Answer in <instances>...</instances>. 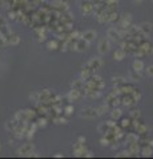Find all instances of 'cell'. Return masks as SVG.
I'll use <instances>...</instances> for the list:
<instances>
[{
	"label": "cell",
	"mask_w": 153,
	"mask_h": 159,
	"mask_svg": "<svg viewBox=\"0 0 153 159\" xmlns=\"http://www.w3.org/2000/svg\"><path fill=\"white\" fill-rule=\"evenodd\" d=\"M151 147H153V141H152V142H151Z\"/></svg>",
	"instance_id": "cell-34"
},
{
	"label": "cell",
	"mask_w": 153,
	"mask_h": 159,
	"mask_svg": "<svg viewBox=\"0 0 153 159\" xmlns=\"http://www.w3.org/2000/svg\"><path fill=\"white\" fill-rule=\"evenodd\" d=\"M72 88L76 90H81L83 88H84V82L81 81V80H79V81H75L73 84H72Z\"/></svg>",
	"instance_id": "cell-18"
},
{
	"label": "cell",
	"mask_w": 153,
	"mask_h": 159,
	"mask_svg": "<svg viewBox=\"0 0 153 159\" xmlns=\"http://www.w3.org/2000/svg\"><path fill=\"white\" fill-rule=\"evenodd\" d=\"M51 6L53 7V8H56V10H63V11H67L68 10V4H67L65 2H61V0H57V2H53Z\"/></svg>",
	"instance_id": "cell-6"
},
{
	"label": "cell",
	"mask_w": 153,
	"mask_h": 159,
	"mask_svg": "<svg viewBox=\"0 0 153 159\" xmlns=\"http://www.w3.org/2000/svg\"><path fill=\"white\" fill-rule=\"evenodd\" d=\"M65 113H67V114H71V113H72V106H68V108L65 109Z\"/></svg>",
	"instance_id": "cell-30"
},
{
	"label": "cell",
	"mask_w": 153,
	"mask_h": 159,
	"mask_svg": "<svg viewBox=\"0 0 153 159\" xmlns=\"http://www.w3.org/2000/svg\"><path fill=\"white\" fill-rule=\"evenodd\" d=\"M16 126H17V119H16V118H15V119H12V121H8V122H7V125H6L7 129H15Z\"/></svg>",
	"instance_id": "cell-20"
},
{
	"label": "cell",
	"mask_w": 153,
	"mask_h": 159,
	"mask_svg": "<svg viewBox=\"0 0 153 159\" xmlns=\"http://www.w3.org/2000/svg\"><path fill=\"white\" fill-rule=\"evenodd\" d=\"M81 11L84 12V15H89V13L93 12V4L92 3H84Z\"/></svg>",
	"instance_id": "cell-13"
},
{
	"label": "cell",
	"mask_w": 153,
	"mask_h": 159,
	"mask_svg": "<svg viewBox=\"0 0 153 159\" xmlns=\"http://www.w3.org/2000/svg\"><path fill=\"white\" fill-rule=\"evenodd\" d=\"M6 41H7V44H11V45H16V44L20 41V37L16 36V35H7Z\"/></svg>",
	"instance_id": "cell-9"
},
{
	"label": "cell",
	"mask_w": 153,
	"mask_h": 159,
	"mask_svg": "<svg viewBox=\"0 0 153 159\" xmlns=\"http://www.w3.org/2000/svg\"><path fill=\"white\" fill-rule=\"evenodd\" d=\"M134 2H137V3H141V2H142V0H134Z\"/></svg>",
	"instance_id": "cell-33"
},
{
	"label": "cell",
	"mask_w": 153,
	"mask_h": 159,
	"mask_svg": "<svg viewBox=\"0 0 153 159\" xmlns=\"http://www.w3.org/2000/svg\"><path fill=\"white\" fill-rule=\"evenodd\" d=\"M133 69H134V72H141L144 69V63L141 60H134L133 61Z\"/></svg>",
	"instance_id": "cell-15"
},
{
	"label": "cell",
	"mask_w": 153,
	"mask_h": 159,
	"mask_svg": "<svg viewBox=\"0 0 153 159\" xmlns=\"http://www.w3.org/2000/svg\"><path fill=\"white\" fill-rule=\"evenodd\" d=\"M137 131L140 132V134H145L148 131V127L145 125H137Z\"/></svg>",
	"instance_id": "cell-23"
},
{
	"label": "cell",
	"mask_w": 153,
	"mask_h": 159,
	"mask_svg": "<svg viewBox=\"0 0 153 159\" xmlns=\"http://www.w3.org/2000/svg\"><path fill=\"white\" fill-rule=\"evenodd\" d=\"M125 57V51H124V48H120V49H117L115 52V59L117 60V61H121Z\"/></svg>",
	"instance_id": "cell-16"
},
{
	"label": "cell",
	"mask_w": 153,
	"mask_h": 159,
	"mask_svg": "<svg viewBox=\"0 0 153 159\" xmlns=\"http://www.w3.org/2000/svg\"><path fill=\"white\" fill-rule=\"evenodd\" d=\"M138 49H140L144 55H146V53H152L153 52V47L149 43H144L142 45H140L138 47Z\"/></svg>",
	"instance_id": "cell-11"
},
{
	"label": "cell",
	"mask_w": 153,
	"mask_h": 159,
	"mask_svg": "<svg viewBox=\"0 0 153 159\" xmlns=\"http://www.w3.org/2000/svg\"><path fill=\"white\" fill-rule=\"evenodd\" d=\"M132 117L133 118H138V117H140V113H138V112H133L132 113Z\"/></svg>",
	"instance_id": "cell-29"
},
{
	"label": "cell",
	"mask_w": 153,
	"mask_h": 159,
	"mask_svg": "<svg viewBox=\"0 0 153 159\" xmlns=\"http://www.w3.org/2000/svg\"><path fill=\"white\" fill-rule=\"evenodd\" d=\"M121 125H123L124 127L125 126H129V119H123V123H121Z\"/></svg>",
	"instance_id": "cell-28"
},
{
	"label": "cell",
	"mask_w": 153,
	"mask_h": 159,
	"mask_svg": "<svg viewBox=\"0 0 153 159\" xmlns=\"http://www.w3.org/2000/svg\"><path fill=\"white\" fill-rule=\"evenodd\" d=\"M15 118L17 119V122H25L27 119H28V116H27V112H19V113H16V116Z\"/></svg>",
	"instance_id": "cell-14"
},
{
	"label": "cell",
	"mask_w": 153,
	"mask_h": 159,
	"mask_svg": "<svg viewBox=\"0 0 153 159\" xmlns=\"http://www.w3.org/2000/svg\"><path fill=\"white\" fill-rule=\"evenodd\" d=\"M48 48L49 49H52V51L57 49V43L56 41H48Z\"/></svg>",
	"instance_id": "cell-24"
},
{
	"label": "cell",
	"mask_w": 153,
	"mask_h": 159,
	"mask_svg": "<svg viewBox=\"0 0 153 159\" xmlns=\"http://www.w3.org/2000/svg\"><path fill=\"white\" fill-rule=\"evenodd\" d=\"M88 44H89L88 41H85L84 39H81V40H79V41L76 43L75 48H76V51H77V52H83V51H85V49H87Z\"/></svg>",
	"instance_id": "cell-7"
},
{
	"label": "cell",
	"mask_w": 153,
	"mask_h": 159,
	"mask_svg": "<svg viewBox=\"0 0 153 159\" xmlns=\"http://www.w3.org/2000/svg\"><path fill=\"white\" fill-rule=\"evenodd\" d=\"M98 113H97V109H93V108H85L81 110V117L84 118H94L97 117Z\"/></svg>",
	"instance_id": "cell-1"
},
{
	"label": "cell",
	"mask_w": 153,
	"mask_h": 159,
	"mask_svg": "<svg viewBox=\"0 0 153 159\" xmlns=\"http://www.w3.org/2000/svg\"><path fill=\"white\" fill-rule=\"evenodd\" d=\"M127 142L129 145H132V143H137V137L136 135H133V134H129L127 137Z\"/></svg>",
	"instance_id": "cell-21"
},
{
	"label": "cell",
	"mask_w": 153,
	"mask_h": 159,
	"mask_svg": "<svg viewBox=\"0 0 153 159\" xmlns=\"http://www.w3.org/2000/svg\"><path fill=\"white\" fill-rule=\"evenodd\" d=\"M141 153H142L144 157H151L152 155V147H144Z\"/></svg>",
	"instance_id": "cell-22"
},
{
	"label": "cell",
	"mask_w": 153,
	"mask_h": 159,
	"mask_svg": "<svg viewBox=\"0 0 153 159\" xmlns=\"http://www.w3.org/2000/svg\"><path fill=\"white\" fill-rule=\"evenodd\" d=\"M33 150V146L31 143H25L24 146H21V147L19 149V154L20 155H29L31 153H32Z\"/></svg>",
	"instance_id": "cell-4"
},
{
	"label": "cell",
	"mask_w": 153,
	"mask_h": 159,
	"mask_svg": "<svg viewBox=\"0 0 153 159\" xmlns=\"http://www.w3.org/2000/svg\"><path fill=\"white\" fill-rule=\"evenodd\" d=\"M83 39L85 40V41L91 43V41H93V40L96 39V32H94V31H87V32L83 33Z\"/></svg>",
	"instance_id": "cell-8"
},
{
	"label": "cell",
	"mask_w": 153,
	"mask_h": 159,
	"mask_svg": "<svg viewBox=\"0 0 153 159\" xmlns=\"http://www.w3.org/2000/svg\"><path fill=\"white\" fill-rule=\"evenodd\" d=\"M130 20H132V17H130V15H124L123 17H121V26L125 29V28H129L130 25Z\"/></svg>",
	"instance_id": "cell-12"
},
{
	"label": "cell",
	"mask_w": 153,
	"mask_h": 159,
	"mask_svg": "<svg viewBox=\"0 0 153 159\" xmlns=\"http://www.w3.org/2000/svg\"><path fill=\"white\" fill-rule=\"evenodd\" d=\"M69 98H71V101H77L80 98V90L72 89L69 93Z\"/></svg>",
	"instance_id": "cell-17"
},
{
	"label": "cell",
	"mask_w": 153,
	"mask_h": 159,
	"mask_svg": "<svg viewBox=\"0 0 153 159\" xmlns=\"http://www.w3.org/2000/svg\"><path fill=\"white\" fill-rule=\"evenodd\" d=\"M111 116L113 119H119L121 117V110L120 109H113L112 110V113H111Z\"/></svg>",
	"instance_id": "cell-19"
},
{
	"label": "cell",
	"mask_w": 153,
	"mask_h": 159,
	"mask_svg": "<svg viewBox=\"0 0 153 159\" xmlns=\"http://www.w3.org/2000/svg\"><path fill=\"white\" fill-rule=\"evenodd\" d=\"M8 17H11V19H15V13L10 12V13H8Z\"/></svg>",
	"instance_id": "cell-31"
},
{
	"label": "cell",
	"mask_w": 153,
	"mask_h": 159,
	"mask_svg": "<svg viewBox=\"0 0 153 159\" xmlns=\"http://www.w3.org/2000/svg\"><path fill=\"white\" fill-rule=\"evenodd\" d=\"M101 145H108V139H101Z\"/></svg>",
	"instance_id": "cell-32"
},
{
	"label": "cell",
	"mask_w": 153,
	"mask_h": 159,
	"mask_svg": "<svg viewBox=\"0 0 153 159\" xmlns=\"http://www.w3.org/2000/svg\"><path fill=\"white\" fill-rule=\"evenodd\" d=\"M113 80H115V81H113L115 84H124V82H125V81H124V80H123V78H121V77H117V78H113Z\"/></svg>",
	"instance_id": "cell-27"
},
{
	"label": "cell",
	"mask_w": 153,
	"mask_h": 159,
	"mask_svg": "<svg viewBox=\"0 0 153 159\" xmlns=\"http://www.w3.org/2000/svg\"><path fill=\"white\" fill-rule=\"evenodd\" d=\"M140 98H141V94H140V93H137L136 90H133V100H134V101H138Z\"/></svg>",
	"instance_id": "cell-25"
},
{
	"label": "cell",
	"mask_w": 153,
	"mask_h": 159,
	"mask_svg": "<svg viewBox=\"0 0 153 159\" xmlns=\"http://www.w3.org/2000/svg\"><path fill=\"white\" fill-rule=\"evenodd\" d=\"M146 73L149 74V76H152V77H153V65L148 66V69H146Z\"/></svg>",
	"instance_id": "cell-26"
},
{
	"label": "cell",
	"mask_w": 153,
	"mask_h": 159,
	"mask_svg": "<svg viewBox=\"0 0 153 159\" xmlns=\"http://www.w3.org/2000/svg\"><path fill=\"white\" fill-rule=\"evenodd\" d=\"M109 49V41L105 39H103L100 43H98V52L100 53H107Z\"/></svg>",
	"instance_id": "cell-5"
},
{
	"label": "cell",
	"mask_w": 153,
	"mask_h": 159,
	"mask_svg": "<svg viewBox=\"0 0 153 159\" xmlns=\"http://www.w3.org/2000/svg\"><path fill=\"white\" fill-rule=\"evenodd\" d=\"M138 29H140V32L144 35V36H146V35H149L152 32V29H153V25L151 23H141L140 26H138Z\"/></svg>",
	"instance_id": "cell-2"
},
{
	"label": "cell",
	"mask_w": 153,
	"mask_h": 159,
	"mask_svg": "<svg viewBox=\"0 0 153 159\" xmlns=\"http://www.w3.org/2000/svg\"><path fill=\"white\" fill-rule=\"evenodd\" d=\"M101 65H103L101 59H92V60L87 64V68L92 69V70H96V69H100Z\"/></svg>",
	"instance_id": "cell-3"
},
{
	"label": "cell",
	"mask_w": 153,
	"mask_h": 159,
	"mask_svg": "<svg viewBox=\"0 0 153 159\" xmlns=\"http://www.w3.org/2000/svg\"><path fill=\"white\" fill-rule=\"evenodd\" d=\"M108 37H109L111 40H119L121 36H120V32L119 31H116V28H109L108 29Z\"/></svg>",
	"instance_id": "cell-10"
}]
</instances>
